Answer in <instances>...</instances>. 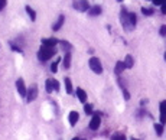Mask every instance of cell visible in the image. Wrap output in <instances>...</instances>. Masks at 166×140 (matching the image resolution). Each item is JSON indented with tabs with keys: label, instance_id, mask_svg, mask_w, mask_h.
Wrapping results in <instances>:
<instances>
[{
	"label": "cell",
	"instance_id": "21",
	"mask_svg": "<svg viewBox=\"0 0 166 140\" xmlns=\"http://www.w3.org/2000/svg\"><path fill=\"white\" fill-rule=\"evenodd\" d=\"M111 139L113 140H124V139H126V136H124L123 133H114L111 136Z\"/></svg>",
	"mask_w": 166,
	"mask_h": 140
},
{
	"label": "cell",
	"instance_id": "29",
	"mask_svg": "<svg viewBox=\"0 0 166 140\" xmlns=\"http://www.w3.org/2000/svg\"><path fill=\"white\" fill-rule=\"evenodd\" d=\"M6 4H7V0H0V12L6 7Z\"/></svg>",
	"mask_w": 166,
	"mask_h": 140
},
{
	"label": "cell",
	"instance_id": "12",
	"mask_svg": "<svg viewBox=\"0 0 166 140\" xmlns=\"http://www.w3.org/2000/svg\"><path fill=\"white\" fill-rule=\"evenodd\" d=\"M64 22H65V16H64V14H61V16L58 18L56 23H55V25H52V29H54L55 32H56V30H59V29L62 28V25H64Z\"/></svg>",
	"mask_w": 166,
	"mask_h": 140
},
{
	"label": "cell",
	"instance_id": "11",
	"mask_svg": "<svg viewBox=\"0 0 166 140\" xmlns=\"http://www.w3.org/2000/svg\"><path fill=\"white\" fill-rule=\"evenodd\" d=\"M126 68H127V67H126V64H124L123 61H119L117 64H115V67H114V72L117 74V75H120V74H121V72L124 71Z\"/></svg>",
	"mask_w": 166,
	"mask_h": 140
},
{
	"label": "cell",
	"instance_id": "4",
	"mask_svg": "<svg viewBox=\"0 0 166 140\" xmlns=\"http://www.w3.org/2000/svg\"><path fill=\"white\" fill-rule=\"evenodd\" d=\"M90 68L93 69L95 74H101V72H103V65H101L100 59L95 57L90 58Z\"/></svg>",
	"mask_w": 166,
	"mask_h": 140
},
{
	"label": "cell",
	"instance_id": "33",
	"mask_svg": "<svg viewBox=\"0 0 166 140\" xmlns=\"http://www.w3.org/2000/svg\"><path fill=\"white\" fill-rule=\"evenodd\" d=\"M165 61H166V52H165Z\"/></svg>",
	"mask_w": 166,
	"mask_h": 140
},
{
	"label": "cell",
	"instance_id": "30",
	"mask_svg": "<svg viewBox=\"0 0 166 140\" xmlns=\"http://www.w3.org/2000/svg\"><path fill=\"white\" fill-rule=\"evenodd\" d=\"M10 46H12V49H13V51H16V52H20V54H22V49H20V48H18L16 45H10Z\"/></svg>",
	"mask_w": 166,
	"mask_h": 140
},
{
	"label": "cell",
	"instance_id": "22",
	"mask_svg": "<svg viewBox=\"0 0 166 140\" xmlns=\"http://www.w3.org/2000/svg\"><path fill=\"white\" fill-rule=\"evenodd\" d=\"M84 111L87 113V114H93V104H84Z\"/></svg>",
	"mask_w": 166,
	"mask_h": 140
},
{
	"label": "cell",
	"instance_id": "8",
	"mask_svg": "<svg viewBox=\"0 0 166 140\" xmlns=\"http://www.w3.org/2000/svg\"><path fill=\"white\" fill-rule=\"evenodd\" d=\"M159 110H160V123H162V124H165V123H166V100L160 103V105H159Z\"/></svg>",
	"mask_w": 166,
	"mask_h": 140
},
{
	"label": "cell",
	"instance_id": "7",
	"mask_svg": "<svg viewBox=\"0 0 166 140\" xmlns=\"http://www.w3.org/2000/svg\"><path fill=\"white\" fill-rule=\"evenodd\" d=\"M36 97H38V87L32 85L30 90L28 91V94H26V101H28V103H32L33 100H36Z\"/></svg>",
	"mask_w": 166,
	"mask_h": 140
},
{
	"label": "cell",
	"instance_id": "15",
	"mask_svg": "<svg viewBox=\"0 0 166 140\" xmlns=\"http://www.w3.org/2000/svg\"><path fill=\"white\" fill-rule=\"evenodd\" d=\"M69 67H71V54L69 52H67L64 57V68L65 69H68Z\"/></svg>",
	"mask_w": 166,
	"mask_h": 140
},
{
	"label": "cell",
	"instance_id": "27",
	"mask_svg": "<svg viewBox=\"0 0 166 140\" xmlns=\"http://www.w3.org/2000/svg\"><path fill=\"white\" fill-rule=\"evenodd\" d=\"M130 20H131L133 26H136V20H137V18H136V14H134V13H130Z\"/></svg>",
	"mask_w": 166,
	"mask_h": 140
},
{
	"label": "cell",
	"instance_id": "23",
	"mask_svg": "<svg viewBox=\"0 0 166 140\" xmlns=\"http://www.w3.org/2000/svg\"><path fill=\"white\" fill-rule=\"evenodd\" d=\"M59 61H61V59H59V58H58L56 61H55V62H54V64L51 65V71L54 72V74H55V72H56V71H58V64H59Z\"/></svg>",
	"mask_w": 166,
	"mask_h": 140
},
{
	"label": "cell",
	"instance_id": "26",
	"mask_svg": "<svg viewBox=\"0 0 166 140\" xmlns=\"http://www.w3.org/2000/svg\"><path fill=\"white\" fill-rule=\"evenodd\" d=\"M160 36H166V25H162L160 26V30H159Z\"/></svg>",
	"mask_w": 166,
	"mask_h": 140
},
{
	"label": "cell",
	"instance_id": "24",
	"mask_svg": "<svg viewBox=\"0 0 166 140\" xmlns=\"http://www.w3.org/2000/svg\"><path fill=\"white\" fill-rule=\"evenodd\" d=\"M142 12H143V14H146V16H152V14H153V10H152V9H146V7H142Z\"/></svg>",
	"mask_w": 166,
	"mask_h": 140
},
{
	"label": "cell",
	"instance_id": "2",
	"mask_svg": "<svg viewBox=\"0 0 166 140\" xmlns=\"http://www.w3.org/2000/svg\"><path fill=\"white\" fill-rule=\"evenodd\" d=\"M120 22H121L123 29L127 30V32H130V30H133L134 29L133 23L130 20V13L126 10V9H121V10H120Z\"/></svg>",
	"mask_w": 166,
	"mask_h": 140
},
{
	"label": "cell",
	"instance_id": "6",
	"mask_svg": "<svg viewBox=\"0 0 166 140\" xmlns=\"http://www.w3.org/2000/svg\"><path fill=\"white\" fill-rule=\"evenodd\" d=\"M16 88H18V93L20 97H26V94H28V90H26V85H25V81L22 78H19L16 81Z\"/></svg>",
	"mask_w": 166,
	"mask_h": 140
},
{
	"label": "cell",
	"instance_id": "5",
	"mask_svg": "<svg viewBox=\"0 0 166 140\" xmlns=\"http://www.w3.org/2000/svg\"><path fill=\"white\" fill-rule=\"evenodd\" d=\"M100 124H101L100 113H93V119H91V121H90V129L97 130V129H100Z\"/></svg>",
	"mask_w": 166,
	"mask_h": 140
},
{
	"label": "cell",
	"instance_id": "16",
	"mask_svg": "<svg viewBox=\"0 0 166 140\" xmlns=\"http://www.w3.org/2000/svg\"><path fill=\"white\" fill-rule=\"evenodd\" d=\"M64 81H65V90H67V94H72V83H71V79L67 77Z\"/></svg>",
	"mask_w": 166,
	"mask_h": 140
},
{
	"label": "cell",
	"instance_id": "19",
	"mask_svg": "<svg viewBox=\"0 0 166 140\" xmlns=\"http://www.w3.org/2000/svg\"><path fill=\"white\" fill-rule=\"evenodd\" d=\"M124 64H126V67L127 68H131V67H133V57H131V55H127L126 57V59H124Z\"/></svg>",
	"mask_w": 166,
	"mask_h": 140
},
{
	"label": "cell",
	"instance_id": "13",
	"mask_svg": "<svg viewBox=\"0 0 166 140\" xmlns=\"http://www.w3.org/2000/svg\"><path fill=\"white\" fill-rule=\"evenodd\" d=\"M77 97L81 103H85L87 101V93L83 90V88H77Z\"/></svg>",
	"mask_w": 166,
	"mask_h": 140
},
{
	"label": "cell",
	"instance_id": "25",
	"mask_svg": "<svg viewBox=\"0 0 166 140\" xmlns=\"http://www.w3.org/2000/svg\"><path fill=\"white\" fill-rule=\"evenodd\" d=\"M165 2H166V0H152V3L155 4V6H162Z\"/></svg>",
	"mask_w": 166,
	"mask_h": 140
},
{
	"label": "cell",
	"instance_id": "17",
	"mask_svg": "<svg viewBox=\"0 0 166 140\" xmlns=\"http://www.w3.org/2000/svg\"><path fill=\"white\" fill-rule=\"evenodd\" d=\"M25 9H26V12H28V14H29V18H30V20L35 22V20H36V13H35V10H33L30 6H26Z\"/></svg>",
	"mask_w": 166,
	"mask_h": 140
},
{
	"label": "cell",
	"instance_id": "3",
	"mask_svg": "<svg viewBox=\"0 0 166 140\" xmlns=\"http://www.w3.org/2000/svg\"><path fill=\"white\" fill-rule=\"evenodd\" d=\"M74 9L78 12H87L90 10V3H88V0H75L74 3H72Z\"/></svg>",
	"mask_w": 166,
	"mask_h": 140
},
{
	"label": "cell",
	"instance_id": "20",
	"mask_svg": "<svg viewBox=\"0 0 166 140\" xmlns=\"http://www.w3.org/2000/svg\"><path fill=\"white\" fill-rule=\"evenodd\" d=\"M155 132L158 133V136H160V134L163 133V124H162V123H159V124L156 123V124H155Z\"/></svg>",
	"mask_w": 166,
	"mask_h": 140
},
{
	"label": "cell",
	"instance_id": "31",
	"mask_svg": "<svg viewBox=\"0 0 166 140\" xmlns=\"http://www.w3.org/2000/svg\"><path fill=\"white\" fill-rule=\"evenodd\" d=\"M162 13H163V14H166V2L162 4Z\"/></svg>",
	"mask_w": 166,
	"mask_h": 140
},
{
	"label": "cell",
	"instance_id": "18",
	"mask_svg": "<svg viewBox=\"0 0 166 140\" xmlns=\"http://www.w3.org/2000/svg\"><path fill=\"white\" fill-rule=\"evenodd\" d=\"M45 90H46V93H52V91H54L52 79H46V83H45Z\"/></svg>",
	"mask_w": 166,
	"mask_h": 140
},
{
	"label": "cell",
	"instance_id": "1",
	"mask_svg": "<svg viewBox=\"0 0 166 140\" xmlns=\"http://www.w3.org/2000/svg\"><path fill=\"white\" fill-rule=\"evenodd\" d=\"M55 54H56L55 46H45V45H43V46H40V49L38 51V58H39V61L45 62V61H48V59H51Z\"/></svg>",
	"mask_w": 166,
	"mask_h": 140
},
{
	"label": "cell",
	"instance_id": "34",
	"mask_svg": "<svg viewBox=\"0 0 166 140\" xmlns=\"http://www.w3.org/2000/svg\"><path fill=\"white\" fill-rule=\"evenodd\" d=\"M147 2H152V0H147Z\"/></svg>",
	"mask_w": 166,
	"mask_h": 140
},
{
	"label": "cell",
	"instance_id": "14",
	"mask_svg": "<svg viewBox=\"0 0 166 140\" xmlns=\"http://www.w3.org/2000/svg\"><path fill=\"white\" fill-rule=\"evenodd\" d=\"M88 14L90 16H98V14H101V6H93L90 7V10H88Z\"/></svg>",
	"mask_w": 166,
	"mask_h": 140
},
{
	"label": "cell",
	"instance_id": "32",
	"mask_svg": "<svg viewBox=\"0 0 166 140\" xmlns=\"http://www.w3.org/2000/svg\"><path fill=\"white\" fill-rule=\"evenodd\" d=\"M117 2H119V3H121V2H123V0H117Z\"/></svg>",
	"mask_w": 166,
	"mask_h": 140
},
{
	"label": "cell",
	"instance_id": "10",
	"mask_svg": "<svg viewBox=\"0 0 166 140\" xmlns=\"http://www.w3.org/2000/svg\"><path fill=\"white\" fill-rule=\"evenodd\" d=\"M68 119H69V124H71V126H75L77 121H78V119H79L78 111H71V113H69Z\"/></svg>",
	"mask_w": 166,
	"mask_h": 140
},
{
	"label": "cell",
	"instance_id": "9",
	"mask_svg": "<svg viewBox=\"0 0 166 140\" xmlns=\"http://www.w3.org/2000/svg\"><path fill=\"white\" fill-rule=\"evenodd\" d=\"M56 43H59V40L55 39V38H45V39H42V45H45V46H55Z\"/></svg>",
	"mask_w": 166,
	"mask_h": 140
},
{
	"label": "cell",
	"instance_id": "28",
	"mask_svg": "<svg viewBox=\"0 0 166 140\" xmlns=\"http://www.w3.org/2000/svg\"><path fill=\"white\" fill-rule=\"evenodd\" d=\"M52 84H54V90L55 91H59V83H58L56 79H52Z\"/></svg>",
	"mask_w": 166,
	"mask_h": 140
}]
</instances>
